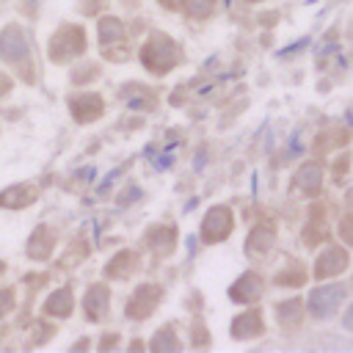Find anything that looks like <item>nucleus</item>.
<instances>
[{
	"label": "nucleus",
	"instance_id": "nucleus-19",
	"mask_svg": "<svg viewBox=\"0 0 353 353\" xmlns=\"http://www.w3.org/2000/svg\"><path fill=\"white\" fill-rule=\"evenodd\" d=\"M279 320H281V325H298L301 323V317H303V303L298 301V298H292V301H284V303H279Z\"/></svg>",
	"mask_w": 353,
	"mask_h": 353
},
{
	"label": "nucleus",
	"instance_id": "nucleus-5",
	"mask_svg": "<svg viewBox=\"0 0 353 353\" xmlns=\"http://www.w3.org/2000/svg\"><path fill=\"white\" fill-rule=\"evenodd\" d=\"M157 301H160V287H152V284L135 287L132 298L127 301V317H135V320L149 317L152 309L157 306Z\"/></svg>",
	"mask_w": 353,
	"mask_h": 353
},
{
	"label": "nucleus",
	"instance_id": "nucleus-21",
	"mask_svg": "<svg viewBox=\"0 0 353 353\" xmlns=\"http://www.w3.org/2000/svg\"><path fill=\"white\" fill-rule=\"evenodd\" d=\"M149 347L157 350V353H174V350H179V339H176V334L171 328H163V331L154 334V339H152Z\"/></svg>",
	"mask_w": 353,
	"mask_h": 353
},
{
	"label": "nucleus",
	"instance_id": "nucleus-6",
	"mask_svg": "<svg viewBox=\"0 0 353 353\" xmlns=\"http://www.w3.org/2000/svg\"><path fill=\"white\" fill-rule=\"evenodd\" d=\"M25 55H28V39H25V33H22L17 25L6 28V30L0 33V58H6V61H19V58H25Z\"/></svg>",
	"mask_w": 353,
	"mask_h": 353
},
{
	"label": "nucleus",
	"instance_id": "nucleus-1",
	"mask_svg": "<svg viewBox=\"0 0 353 353\" xmlns=\"http://www.w3.org/2000/svg\"><path fill=\"white\" fill-rule=\"evenodd\" d=\"M141 61H143V66H149L152 72L165 74V72L179 61V47H176L168 36L154 33V36L143 44V50H141Z\"/></svg>",
	"mask_w": 353,
	"mask_h": 353
},
{
	"label": "nucleus",
	"instance_id": "nucleus-25",
	"mask_svg": "<svg viewBox=\"0 0 353 353\" xmlns=\"http://www.w3.org/2000/svg\"><path fill=\"white\" fill-rule=\"evenodd\" d=\"M116 342H119V336H116V334H110V336H105V339H102V342H99V347H102V350H105V347H113V345H116Z\"/></svg>",
	"mask_w": 353,
	"mask_h": 353
},
{
	"label": "nucleus",
	"instance_id": "nucleus-4",
	"mask_svg": "<svg viewBox=\"0 0 353 353\" xmlns=\"http://www.w3.org/2000/svg\"><path fill=\"white\" fill-rule=\"evenodd\" d=\"M229 232H232V212H229V207H223V204L212 207L204 215V221H201V237H204V243H218V240L229 237Z\"/></svg>",
	"mask_w": 353,
	"mask_h": 353
},
{
	"label": "nucleus",
	"instance_id": "nucleus-15",
	"mask_svg": "<svg viewBox=\"0 0 353 353\" xmlns=\"http://www.w3.org/2000/svg\"><path fill=\"white\" fill-rule=\"evenodd\" d=\"M273 240H276V232H273V226H256L251 234H248V254H265L270 245H273Z\"/></svg>",
	"mask_w": 353,
	"mask_h": 353
},
{
	"label": "nucleus",
	"instance_id": "nucleus-8",
	"mask_svg": "<svg viewBox=\"0 0 353 353\" xmlns=\"http://www.w3.org/2000/svg\"><path fill=\"white\" fill-rule=\"evenodd\" d=\"M69 108H72V116L77 121H83V124L102 116V99L97 94H80V97H74L69 102Z\"/></svg>",
	"mask_w": 353,
	"mask_h": 353
},
{
	"label": "nucleus",
	"instance_id": "nucleus-11",
	"mask_svg": "<svg viewBox=\"0 0 353 353\" xmlns=\"http://www.w3.org/2000/svg\"><path fill=\"white\" fill-rule=\"evenodd\" d=\"M259 331H262V317H259L256 309L243 312V314L234 317V323H232V336H234V339H251V336H256Z\"/></svg>",
	"mask_w": 353,
	"mask_h": 353
},
{
	"label": "nucleus",
	"instance_id": "nucleus-18",
	"mask_svg": "<svg viewBox=\"0 0 353 353\" xmlns=\"http://www.w3.org/2000/svg\"><path fill=\"white\" fill-rule=\"evenodd\" d=\"M50 251H52V232L41 226V229L33 232V237H30V243H28V254H30L33 259H44Z\"/></svg>",
	"mask_w": 353,
	"mask_h": 353
},
{
	"label": "nucleus",
	"instance_id": "nucleus-2",
	"mask_svg": "<svg viewBox=\"0 0 353 353\" xmlns=\"http://www.w3.org/2000/svg\"><path fill=\"white\" fill-rule=\"evenodd\" d=\"M347 298V287L345 284H328V287H314L309 292V314L312 317H331L336 314V309L345 303Z\"/></svg>",
	"mask_w": 353,
	"mask_h": 353
},
{
	"label": "nucleus",
	"instance_id": "nucleus-13",
	"mask_svg": "<svg viewBox=\"0 0 353 353\" xmlns=\"http://www.w3.org/2000/svg\"><path fill=\"white\" fill-rule=\"evenodd\" d=\"M135 268H138V256H135L132 251H119V254L108 262L105 273H108L110 279H127Z\"/></svg>",
	"mask_w": 353,
	"mask_h": 353
},
{
	"label": "nucleus",
	"instance_id": "nucleus-27",
	"mask_svg": "<svg viewBox=\"0 0 353 353\" xmlns=\"http://www.w3.org/2000/svg\"><path fill=\"white\" fill-rule=\"evenodd\" d=\"M0 270H3V265H0Z\"/></svg>",
	"mask_w": 353,
	"mask_h": 353
},
{
	"label": "nucleus",
	"instance_id": "nucleus-23",
	"mask_svg": "<svg viewBox=\"0 0 353 353\" xmlns=\"http://www.w3.org/2000/svg\"><path fill=\"white\" fill-rule=\"evenodd\" d=\"M14 309V292L11 290H0V317L8 314Z\"/></svg>",
	"mask_w": 353,
	"mask_h": 353
},
{
	"label": "nucleus",
	"instance_id": "nucleus-16",
	"mask_svg": "<svg viewBox=\"0 0 353 353\" xmlns=\"http://www.w3.org/2000/svg\"><path fill=\"white\" fill-rule=\"evenodd\" d=\"M33 190L30 188H25V185H14V188H6L3 193H0V207H8V210H14V207H25V204H30L33 201Z\"/></svg>",
	"mask_w": 353,
	"mask_h": 353
},
{
	"label": "nucleus",
	"instance_id": "nucleus-17",
	"mask_svg": "<svg viewBox=\"0 0 353 353\" xmlns=\"http://www.w3.org/2000/svg\"><path fill=\"white\" fill-rule=\"evenodd\" d=\"M146 243H149V248H154L157 254H168V251L174 248V243H176V234H174V229H168V226H157V229H152V232L146 234Z\"/></svg>",
	"mask_w": 353,
	"mask_h": 353
},
{
	"label": "nucleus",
	"instance_id": "nucleus-20",
	"mask_svg": "<svg viewBox=\"0 0 353 353\" xmlns=\"http://www.w3.org/2000/svg\"><path fill=\"white\" fill-rule=\"evenodd\" d=\"M121 39H124L121 22L113 19V17H105V19L99 22V41H102V44H116V41H121Z\"/></svg>",
	"mask_w": 353,
	"mask_h": 353
},
{
	"label": "nucleus",
	"instance_id": "nucleus-9",
	"mask_svg": "<svg viewBox=\"0 0 353 353\" xmlns=\"http://www.w3.org/2000/svg\"><path fill=\"white\" fill-rule=\"evenodd\" d=\"M345 268H347V251H345V248H339V245H334V248H328V251L317 259L314 273H317L320 279H328V276L342 273Z\"/></svg>",
	"mask_w": 353,
	"mask_h": 353
},
{
	"label": "nucleus",
	"instance_id": "nucleus-24",
	"mask_svg": "<svg viewBox=\"0 0 353 353\" xmlns=\"http://www.w3.org/2000/svg\"><path fill=\"white\" fill-rule=\"evenodd\" d=\"M193 342H196V345H204V342H207V334H204V325H196V328H193Z\"/></svg>",
	"mask_w": 353,
	"mask_h": 353
},
{
	"label": "nucleus",
	"instance_id": "nucleus-3",
	"mask_svg": "<svg viewBox=\"0 0 353 353\" xmlns=\"http://www.w3.org/2000/svg\"><path fill=\"white\" fill-rule=\"evenodd\" d=\"M83 50H85V36H83V30L74 28V25L61 28V30L52 36V41H50V55H52L55 61H66V58H72V55H80Z\"/></svg>",
	"mask_w": 353,
	"mask_h": 353
},
{
	"label": "nucleus",
	"instance_id": "nucleus-26",
	"mask_svg": "<svg viewBox=\"0 0 353 353\" xmlns=\"http://www.w3.org/2000/svg\"><path fill=\"white\" fill-rule=\"evenodd\" d=\"M36 3H39V0H28V6H30V8H33V6H36Z\"/></svg>",
	"mask_w": 353,
	"mask_h": 353
},
{
	"label": "nucleus",
	"instance_id": "nucleus-7",
	"mask_svg": "<svg viewBox=\"0 0 353 353\" xmlns=\"http://www.w3.org/2000/svg\"><path fill=\"white\" fill-rule=\"evenodd\" d=\"M259 295H262V279L256 273H243L229 290V298L237 303H254Z\"/></svg>",
	"mask_w": 353,
	"mask_h": 353
},
{
	"label": "nucleus",
	"instance_id": "nucleus-14",
	"mask_svg": "<svg viewBox=\"0 0 353 353\" xmlns=\"http://www.w3.org/2000/svg\"><path fill=\"white\" fill-rule=\"evenodd\" d=\"M72 292L69 290H55L50 298H47V303H44V312L47 314H52V317H69L72 314Z\"/></svg>",
	"mask_w": 353,
	"mask_h": 353
},
{
	"label": "nucleus",
	"instance_id": "nucleus-10",
	"mask_svg": "<svg viewBox=\"0 0 353 353\" xmlns=\"http://www.w3.org/2000/svg\"><path fill=\"white\" fill-rule=\"evenodd\" d=\"M108 301H110L108 287H102V284L88 287L85 301H83V303H85V317H88V320H102L105 312H108Z\"/></svg>",
	"mask_w": 353,
	"mask_h": 353
},
{
	"label": "nucleus",
	"instance_id": "nucleus-22",
	"mask_svg": "<svg viewBox=\"0 0 353 353\" xmlns=\"http://www.w3.org/2000/svg\"><path fill=\"white\" fill-rule=\"evenodd\" d=\"M185 8L190 17H207L212 11V0H185Z\"/></svg>",
	"mask_w": 353,
	"mask_h": 353
},
{
	"label": "nucleus",
	"instance_id": "nucleus-12",
	"mask_svg": "<svg viewBox=\"0 0 353 353\" xmlns=\"http://www.w3.org/2000/svg\"><path fill=\"white\" fill-rule=\"evenodd\" d=\"M320 185H323V171H320V165H317V163L301 165V171L295 174V188L303 190V193H309V196H314V193L320 190Z\"/></svg>",
	"mask_w": 353,
	"mask_h": 353
}]
</instances>
